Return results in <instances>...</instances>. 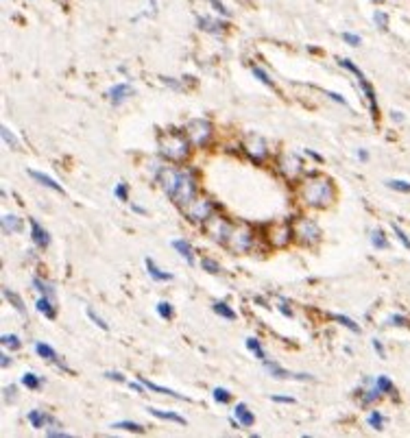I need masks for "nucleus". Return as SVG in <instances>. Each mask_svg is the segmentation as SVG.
<instances>
[{"instance_id":"nucleus-1","label":"nucleus","mask_w":410,"mask_h":438,"mask_svg":"<svg viewBox=\"0 0 410 438\" xmlns=\"http://www.w3.org/2000/svg\"><path fill=\"white\" fill-rule=\"evenodd\" d=\"M158 179L164 188V192L172 198L175 205L186 207L194 194H197V184H194V177L190 170L182 168H162L158 172Z\"/></svg>"},{"instance_id":"nucleus-2","label":"nucleus","mask_w":410,"mask_h":438,"mask_svg":"<svg viewBox=\"0 0 410 438\" xmlns=\"http://www.w3.org/2000/svg\"><path fill=\"white\" fill-rule=\"evenodd\" d=\"M301 198L312 207H327L334 201V188H332V182L325 177L308 179L301 186Z\"/></svg>"},{"instance_id":"nucleus-3","label":"nucleus","mask_w":410,"mask_h":438,"mask_svg":"<svg viewBox=\"0 0 410 438\" xmlns=\"http://www.w3.org/2000/svg\"><path fill=\"white\" fill-rule=\"evenodd\" d=\"M190 140L182 133H162L160 135V153L170 162H184L190 155Z\"/></svg>"},{"instance_id":"nucleus-4","label":"nucleus","mask_w":410,"mask_h":438,"mask_svg":"<svg viewBox=\"0 0 410 438\" xmlns=\"http://www.w3.org/2000/svg\"><path fill=\"white\" fill-rule=\"evenodd\" d=\"M339 66H341V68H345V70H349L351 74H354V76L358 78V85L362 88V92H364V96H367V101H369V107H371V116H374V121H378V118H380L378 98H376V92H374V88H371V83L367 81V76L362 74V70H360L358 66H354V64H351L349 59H339Z\"/></svg>"},{"instance_id":"nucleus-5","label":"nucleus","mask_w":410,"mask_h":438,"mask_svg":"<svg viewBox=\"0 0 410 438\" xmlns=\"http://www.w3.org/2000/svg\"><path fill=\"white\" fill-rule=\"evenodd\" d=\"M184 131H186L188 140L194 146H205L210 142V137H212V123L205 121V118H194V121H190L186 125Z\"/></svg>"},{"instance_id":"nucleus-6","label":"nucleus","mask_w":410,"mask_h":438,"mask_svg":"<svg viewBox=\"0 0 410 438\" xmlns=\"http://www.w3.org/2000/svg\"><path fill=\"white\" fill-rule=\"evenodd\" d=\"M225 245L236 253H247L253 247V233L247 225H236L229 229Z\"/></svg>"},{"instance_id":"nucleus-7","label":"nucleus","mask_w":410,"mask_h":438,"mask_svg":"<svg viewBox=\"0 0 410 438\" xmlns=\"http://www.w3.org/2000/svg\"><path fill=\"white\" fill-rule=\"evenodd\" d=\"M184 210H186L188 221H192V223H203V221H210V218H212L214 205H212L210 198L201 196V198H192V201Z\"/></svg>"},{"instance_id":"nucleus-8","label":"nucleus","mask_w":410,"mask_h":438,"mask_svg":"<svg viewBox=\"0 0 410 438\" xmlns=\"http://www.w3.org/2000/svg\"><path fill=\"white\" fill-rule=\"evenodd\" d=\"M264 367H266V371H268L273 377H275V380H301V382H312V375H310V373H290V371L282 369L280 364L268 362V360H264Z\"/></svg>"},{"instance_id":"nucleus-9","label":"nucleus","mask_w":410,"mask_h":438,"mask_svg":"<svg viewBox=\"0 0 410 438\" xmlns=\"http://www.w3.org/2000/svg\"><path fill=\"white\" fill-rule=\"evenodd\" d=\"M295 233H297V238H299L301 242H306V245H315V242L319 240V235H321V229H319V225H317L315 221H308V218H303Z\"/></svg>"},{"instance_id":"nucleus-10","label":"nucleus","mask_w":410,"mask_h":438,"mask_svg":"<svg viewBox=\"0 0 410 438\" xmlns=\"http://www.w3.org/2000/svg\"><path fill=\"white\" fill-rule=\"evenodd\" d=\"M301 159H299V155H295V153H288V155H284L282 159H280V170H282V174L284 177H288V179H297L299 177V172H301Z\"/></svg>"},{"instance_id":"nucleus-11","label":"nucleus","mask_w":410,"mask_h":438,"mask_svg":"<svg viewBox=\"0 0 410 438\" xmlns=\"http://www.w3.org/2000/svg\"><path fill=\"white\" fill-rule=\"evenodd\" d=\"M356 397L360 399V406L362 408H369V406H374L380 397H382V390L378 388V384L376 386H371V380H364V388H358L356 390Z\"/></svg>"},{"instance_id":"nucleus-12","label":"nucleus","mask_w":410,"mask_h":438,"mask_svg":"<svg viewBox=\"0 0 410 438\" xmlns=\"http://www.w3.org/2000/svg\"><path fill=\"white\" fill-rule=\"evenodd\" d=\"M133 94H135V90L131 88V83H118V85H114V88L107 92L109 101H111L114 105H121L123 101H127V98L133 96Z\"/></svg>"},{"instance_id":"nucleus-13","label":"nucleus","mask_w":410,"mask_h":438,"mask_svg":"<svg viewBox=\"0 0 410 438\" xmlns=\"http://www.w3.org/2000/svg\"><path fill=\"white\" fill-rule=\"evenodd\" d=\"M266 142L262 140V137H253V140L247 142V155L253 159V162H262V159L266 157Z\"/></svg>"},{"instance_id":"nucleus-14","label":"nucleus","mask_w":410,"mask_h":438,"mask_svg":"<svg viewBox=\"0 0 410 438\" xmlns=\"http://www.w3.org/2000/svg\"><path fill=\"white\" fill-rule=\"evenodd\" d=\"M31 235H33V242L40 247V249H48V245H50V235H48V231L35 221V218H31Z\"/></svg>"},{"instance_id":"nucleus-15","label":"nucleus","mask_w":410,"mask_h":438,"mask_svg":"<svg viewBox=\"0 0 410 438\" xmlns=\"http://www.w3.org/2000/svg\"><path fill=\"white\" fill-rule=\"evenodd\" d=\"M27 419H29V423H31L35 430L46 427V425H57L55 416H50V414H46V412H42V410H31Z\"/></svg>"},{"instance_id":"nucleus-16","label":"nucleus","mask_w":410,"mask_h":438,"mask_svg":"<svg viewBox=\"0 0 410 438\" xmlns=\"http://www.w3.org/2000/svg\"><path fill=\"white\" fill-rule=\"evenodd\" d=\"M290 238H292V229H290L288 223H284V225H278L275 229H273L271 242L275 245V247H286L290 242Z\"/></svg>"},{"instance_id":"nucleus-17","label":"nucleus","mask_w":410,"mask_h":438,"mask_svg":"<svg viewBox=\"0 0 410 438\" xmlns=\"http://www.w3.org/2000/svg\"><path fill=\"white\" fill-rule=\"evenodd\" d=\"M29 177H33L37 184H42V186H46V188H50V190H55V192H60V194H66V190H64V186L57 182V179H53V177H48V174H44V172H37V170H29Z\"/></svg>"},{"instance_id":"nucleus-18","label":"nucleus","mask_w":410,"mask_h":438,"mask_svg":"<svg viewBox=\"0 0 410 438\" xmlns=\"http://www.w3.org/2000/svg\"><path fill=\"white\" fill-rule=\"evenodd\" d=\"M233 416L240 421L242 427H251L253 423H256V416H253V412L245 404H238L236 408H233Z\"/></svg>"},{"instance_id":"nucleus-19","label":"nucleus","mask_w":410,"mask_h":438,"mask_svg":"<svg viewBox=\"0 0 410 438\" xmlns=\"http://www.w3.org/2000/svg\"><path fill=\"white\" fill-rule=\"evenodd\" d=\"M149 414L158 416V419H164V421H172V423H179V425H188V421L184 419L182 414L177 412H168V410H158V408H146Z\"/></svg>"},{"instance_id":"nucleus-20","label":"nucleus","mask_w":410,"mask_h":438,"mask_svg":"<svg viewBox=\"0 0 410 438\" xmlns=\"http://www.w3.org/2000/svg\"><path fill=\"white\" fill-rule=\"evenodd\" d=\"M199 27H201V31H207V33H223L227 29V22H223V20H214V18H199Z\"/></svg>"},{"instance_id":"nucleus-21","label":"nucleus","mask_w":410,"mask_h":438,"mask_svg":"<svg viewBox=\"0 0 410 438\" xmlns=\"http://www.w3.org/2000/svg\"><path fill=\"white\" fill-rule=\"evenodd\" d=\"M144 264H146V273H149L151 280H155V282H170L172 280V275L170 273H164L162 268L155 266V262L151 260V257H146Z\"/></svg>"},{"instance_id":"nucleus-22","label":"nucleus","mask_w":410,"mask_h":438,"mask_svg":"<svg viewBox=\"0 0 410 438\" xmlns=\"http://www.w3.org/2000/svg\"><path fill=\"white\" fill-rule=\"evenodd\" d=\"M138 380L146 386V388H151L153 392H160V395H168V397H175V399H182V402H188V397L186 395H182V392H175V390H170V388H164V386H158V384H153V382H149V380H144V377L140 375Z\"/></svg>"},{"instance_id":"nucleus-23","label":"nucleus","mask_w":410,"mask_h":438,"mask_svg":"<svg viewBox=\"0 0 410 438\" xmlns=\"http://www.w3.org/2000/svg\"><path fill=\"white\" fill-rule=\"evenodd\" d=\"M55 303H57V301H53V299L42 296V299H37L35 308H37V312H42L46 318H55V316H57V308H55Z\"/></svg>"},{"instance_id":"nucleus-24","label":"nucleus","mask_w":410,"mask_h":438,"mask_svg":"<svg viewBox=\"0 0 410 438\" xmlns=\"http://www.w3.org/2000/svg\"><path fill=\"white\" fill-rule=\"evenodd\" d=\"M172 249L177 251L184 260L192 266L194 264V255H192V247H190V242L188 240H172Z\"/></svg>"},{"instance_id":"nucleus-25","label":"nucleus","mask_w":410,"mask_h":438,"mask_svg":"<svg viewBox=\"0 0 410 438\" xmlns=\"http://www.w3.org/2000/svg\"><path fill=\"white\" fill-rule=\"evenodd\" d=\"M22 229V221L13 214H5L3 216V231L5 233H18Z\"/></svg>"},{"instance_id":"nucleus-26","label":"nucleus","mask_w":410,"mask_h":438,"mask_svg":"<svg viewBox=\"0 0 410 438\" xmlns=\"http://www.w3.org/2000/svg\"><path fill=\"white\" fill-rule=\"evenodd\" d=\"M35 351H37V355L44 357V360H48V362H57V360H60V355H57L55 349L48 347L46 343H35Z\"/></svg>"},{"instance_id":"nucleus-27","label":"nucleus","mask_w":410,"mask_h":438,"mask_svg":"<svg viewBox=\"0 0 410 438\" xmlns=\"http://www.w3.org/2000/svg\"><path fill=\"white\" fill-rule=\"evenodd\" d=\"M33 286L42 292V296H46V299H53V301H57V294H55V286L53 284H48V282H44V280H33Z\"/></svg>"},{"instance_id":"nucleus-28","label":"nucleus","mask_w":410,"mask_h":438,"mask_svg":"<svg viewBox=\"0 0 410 438\" xmlns=\"http://www.w3.org/2000/svg\"><path fill=\"white\" fill-rule=\"evenodd\" d=\"M3 294H5V299H7V301L18 310V312H20V314H27V308H25V303H22V299L20 296H18L13 290H9V288H3Z\"/></svg>"},{"instance_id":"nucleus-29","label":"nucleus","mask_w":410,"mask_h":438,"mask_svg":"<svg viewBox=\"0 0 410 438\" xmlns=\"http://www.w3.org/2000/svg\"><path fill=\"white\" fill-rule=\"evenodd\" d=\"M329 318L332 321H336V323H341L343 327H347V329H351L354 334H360V325H356L354 321H351L349 316H345V314H329Z\"/></svg>"},{"instance_id":"nucleus-30","label":"nucleus","mask_w":410,"mask_h":438,"mask_svg":"<svg viewBox=\"0 0 410 438\" xmlns=\"http://www.w3.org/2000/svg\"><path fill=\"white\" fill-rule=\"evenodd\" d=\"M369 240H371V245H374L376 249H388V240H386V235H384V231L382 229H374L371 231V235H369Z\"/></svg>"},{"instance_id":"nucleus-31","label":"nucleus","mask_w":410,"mask_h":438,"mask_svg":"<svg viewBox=\"0 0 410 438\" xmlns=\"http://www.w3.org/2000/svg\"><path fill=\"white\" fill-rule=\"evenodd\" d=\"M245 347H247L249 351L256 353L258 360H262V362L266 360V353H264V349H262V345H260L258 338H247V341H245Z\"/></svg>"},{"instance_id":"nucleus-32","label":"nucleus","mask_w":410,"mask_h":438,"mask_svg":"<svg viewBox=\"0 0 410 438\" xmlns=\"http://www.w3.org/2000/svg\"><path fill=\"white\" fill-rule=\"evenodd\" d=\"M212 310L217 312L219 316H223V318H227V321H236V312H233L227 303H223V301H217L212 306Z\"/></svg>"},{"instance_id":"nucleus-33","label":"nucleus","mask_w":410,"mask_h":438,"mask_svg":"<svg viewBox=\"0 0 410 438\" xmlns=\"http://www.w3.org/2000/svg\"><path fill=\"white\" fill-rule=\"evenodd\" d=\"M0 135H3V140L9 144V149H11V151H18V149H20V140H18V137L11 133V129H9V127H3V129H0Z\"/></svg>"},{"instance_id":"nucleus-34","label":"nucleus","mask_w":410,"mask_h":438,"mask_svg":"<svg viewBox=\"0 0 410 438\" xmlns=\"http://www.w3.org/2000/svg\"><path fill=\"white\" fill-rule=\"evenodd\" d=\"M0 343H3L5 347H9L11 351H18L22 347V341L18 338L15 334H3V338H0Z\"/></svg>"},{"instance_id":"nucleus-35","label":"nucleus","mask_w":410,"mask_h":438,"mask_svg":"<svg viewBox=\"0 0 410 438\" xmlns=\"http://www.w3.org/2000/svg\"><path fill=\"white\" fill-rule=\"evenodd\" d=\"M111 430H127V432H135V434H142L144 427L140 423H133V421H118V423H114Z\"/></svg>"},{"instance_id":"nucleus-36","label":"nucleus","mask_w":410,"mask_h":438,"mask_svg":"<svg viewBox=\"0 0 410 438\" xmlns=\"http://www.w3.org/2000/svg\"><path fill=\"white\" fill-rule=\"evenodd\" d=\"M386 186H388L390 190H395V192H406V194H410V182H402V179H388Z\"/></svg>"},{"instance_id":"nucleus-37","label":"nucleus","mask_w":410,"mask_h":438,"mask_svg":"<svg viewBox=\"0 0 410 438\" xmlns=\"http://www.w3.org/2000/svg\"><path fill=\"white\" fill-rule=\"evenodd\" d=\"M22 386H27L29 390H37L42 386V380L37 375H33V373H27L25 377H22Z\"/></svg>"},{"instance_id":"nucleus-38","label":"nucleus","mask_w":410,"mask_h":438,"mask_svg":"<svg viewBox=\"0 0 410 438\" xmlns=\"http://www.w3.org/2000/svg\"><path fill=\"white\" fill-rule=\"evenodd\" d=\"M212 397H214V399H217L219 404H229V399H231V392H229L227 388L217 386V388L212 390Z\"/></svg>"},{"instance_id":"nucleus-39","label":"nucleus","mask_w":410,"mask_h":438,"mask_svg":"<svg viewBox=\"0 0 410 438\" xmlns=\"http://www.w3.org/2000/svg\"><path fill=\"white\" fill-rule=\"evenodd\" d=\"M369 425L374 427V430H378V432H380V430L384 427V416H382L378 410H374V412L369 414Z\"/></svg>"},{"instance_id":"nucleus-40","label":"nucleus","mask_w":410,"mask_h":438,"mask_svg":"<svg viewBox=\"0 0 410 438\" xmlns=\"http://www.w3.org/2000/svg\"><path fill=\"white\" fill-rule=\"evenodd\" d=\"M86 314H88V318H90V321H92V323H94L96 327H101V329H105V331L109 329V325H107V323L103 321V318H101L99 314H96V312H94L92 308H88V310H86Z\"/></svg>"},{"instance_id":"nucleus-41","label":"nucleus","mask_w":410,"mask_h":438,"mask_svg":"<svg viewBox=\"0 0 410 438\" xmlns=\"http://www.w3.org/2000/svg\"><path fill=\"white\" fill-rule=\"evenodd\" d=\"M376 384H378V388L382 390V395L384 392H395V386H393V382L388 380V377H384V375H380L378 380H376Z\"/></svg>"},{"instance_id":"nucleus-42","label":"nucleus","mask_w":410,"mask_h":438,"mask_svg":"<svg viewBox=\"0 0 410 438\" xmlns=\"http://www.w3.org/2000/svg\"><path fill=\"white\" fill-rule=\"evenodd\" d=\"M374 22H376V27L380 31H386V27H388V15L384 11H376L374 13Z\"/></svg>"},{"instance_id":"nucleus-43","label":"nucleus","mask_w":410,"mask_h":438,"mask_svg":"<svg viewBox=\"0 0 410 438\" xmlns=\"http://www.w3.org/2000/svg\"><path fill=\"white\" fill-rule=\"evenodd\" d=\"M201 266H203V271H207V273H214V275H219V273H221V266H219V262L210 260V257H205V260H201Z\"/></svg>"},{"instance_id":"nucleus-44","label":"nucleus","mask_w":410,"mask_h":438,"mask_svg":"<svg viewBox=\"0 0 410 438\" xmlns=\"http://www.w3.org/2000/svg\"><path fill=\"white\" fill-rule=\"evenodd\" d=\"M158 314L168 321V318H172V306L166 303V301H160V303H158Z\"/></svg>"},{"instance_id":"nucleus-45","label":"nucleus","mask_w":410,"mask_h":438,"mask_svg":"<svg viewBox=\"0 0 410 438\" xmlns=\"http://www.w3.org/2000/svg\"><path fill=\"white\" fill-rule=\"evenodd\" d=\"M253 74L258 76V81H262L264 85H268V88H273V81H271V76L262 70V68H253Z\"/></svg>"},{"instance_id":"nucleus-46","label":"nucleus","mask_w":410,"mask_h":438,"mask_svg":"<svg viewBox=\"0 0 410 438\" xmlns=\"http://www.w3.org/2000/svg\"><path fill=\"white\" fill-rule=\"evenodd\" d=\"M390 227H393L395 235L399 238V242H402V245H404V247H406V249L410 251V240H408V235H406V233H404V231L399 229V225H395V223H393V225H390Z\"/></svg>"},{"instance_id":"nucleus-47","label":"nucleus","mask_w":410,"mask_h":438,"mask_svg":"<svg viewBox=\"0 0 410 438\" xmlns=\"http://www.w3.org/2000/svg\"><path fill=\"white\" fill-rule=\"evenodd\" d=\"M343 39H345L347 44H351V46H360L362 44L360 35H356V33H343Z\"/></svg>"},{"instance_id":"nucleus-48","label":"nucleus","mask_w":410,"mask_h":438,"mask_svg":"<svg viewBox=\"0 0 410 438\" xmlns=\"http://www.w3.org/2000/svg\"><path fill=\"white\" fill-rule=\"evenodd\" d=\"M116 196H118L121 201H127V198H129V188H127L125 182H121L118 186H116Z\"/></svg>"},{"instance_id":"nucleus-49","label":"nucleus","mask_w":410,"mask_h":438,"mask_svg":"<svg viewBox=\"0 0 410 438\" xmlns=\"http://www.w3.org/2000/svg\"><path fill=\"white\" fill-rule=\"evenodd\" d=\"M388 321H390V325L402 327V325H406V323H408V318H406V316H402V314H393V316L388 318Z\"/></svg>"},{"instance_id":"nucleus-50","label":"nucleus","mask_w":410,"mask_h":438,"mask_svg":"<svg viewBox=\"0 0 410 438\" xmlns=\"http://www.w3.org/2000/svg\"><path fill=\"white\" fill-rule=\"evenodd\" d=\"M271 399L275 404H295L292 397H286V395H271Z\"/></svg>"},{"instance_id":"nucleus-51","label":"nucleus","mask_w":410,"mask_h":438,"mask_svg":"<svg viewBox=\"0 0 410 438\" xmlns=\"http://www.w3.org/2000/svg\"><path fill=\"white\" fill-rule=\"evenodd\" d=\"M105 377H107V380H114V382H121V384L127 382V380H125V375H123V373H116V371H107Z\"/></svg>"},{"instance_id":"nucleus-52","label":"nucleus","mask_w":410,"mask_h":438,"mask_svg":"<svg viewBox=\"0 0 410 438\" xmlns=\"http://www.w3.org/2000/svg\"><path fill=\"white\" fill-rule=\"evenodd\" d=\"M210 5H212L214 9H217V11H219L221 15H229V9H227V7H225L223 3H221V0H210Z\"/></svg>"},{"instance_id":"nucleus-53","label":"nucleus","mask_w":410,"mask_h":438,"mask_svg":"<svg viewBox=\"0 0 410 438\" xmlns=\"http://www.w3.org/2000/svg\"><path fill=\"white\" fill-rule=\"evenodd\" d=\"M160 78H162V81H164L166 85H170L172 90H179V92L184 90V85H182L179 81H172V78H170V76H160Z\"/></svg>"},{"instance_id":"nucleus-54","label":"nucleus","mask_w":410,"mask_h":438,"mask_svg":"<svg viewBox=\"0 0 410 438\" xmlns=\"http://www.w3.org/2000/svg\"><path fill=\"white\" fill-rule=\"evenodd\" d=\"M48 436L50 438H70L68 432H62V430H48Z\"/></svg>"},{"instance_id":"nucleus-55","label":"nucleus","mask_w":410,"mask_h":438,"mask_svg":"<svg viewBox=\"0 0 410 438\" xmlns=\"http://www.w3.org/2000/svg\"><path fill=\"white\" fill-rule=\"evenodd\" d=\"M327 96H329V98H334V101H339L341 105H347V101H345V98H343L341 94H336V92H327Z\"/></svg>"},{"instance_id":"nucleus-56","label":"nucleus","mask_w":410,"mask_h":438,"mask_svg":"<svg viewBox=\"0 0 410 438\" xmlns=\"http://www.w3.org/2000/svg\"><path fill=\"white\" fill-rule=\"evenodd\" d=\"M280 312H284V316H292V312H290L286 301H280Z\"/></svg>"},{"instance_id":"nucleus-57","label":"nucleus","mask_w":410,"mask_h":438,"mask_svg":"<svg viewBox=\"0 0 410 438\" xmlns=\"http://www.w3.org/2000/svg\"><path fill=\"white\" fill-rule=\"evenodd\" d=\"M0 364H3V369H7L11 364V357L7 353H3V357H0Z\"/></svg>"},{"instance_id":"nucleus-58","label":"nucleus","mask_w":410,"mask_h":438,"mask_svg":"<svg viewBox=\"0 0 410 438\" xmlns=\"http://www.w3.org/2000/svg\"><path fill=\"white\" fill-rule=\"evenodd\" d=\"M390 118H393L395 123H402L404 121V116H402V111H390Z\"/></svg>"},{"instance_id":"nucleus-59","label":"nucleus","mask_w":410,"mask_h":438,"mask_svg":"<svg viewBox=\"0 0 410 438\" xmlns=\"http://www.w3.org/2000/svg\"><path fill=\"white\" fill-rule=\"evenodd\" d=\"M13 390H15L13 386H7V388H5V397H7V402H11V399H13Z\"/></svg>"},{"instance_id":"nucleus-60","label":"nucleus","mask_w":410,"mask_h":438,"mask_svg":"<svg viewBox=\"0 0 410 438\" xmlns=\"http://www.w3.org/2000/svg\"><path fill=\"white\" fill-rule=\"evenodd\" d=\"M374 347H376V351L380 353V357H386V355H384V349H382V343H380V341H374Z\"/></svg>"},{"instance_id":"nucleus-61","label":"nucleus","mask_w":410,"mask_h":438,"mask_svg":"<svg viewBox=\"0 0 410 438\" xmlns=\"http://www.w3.org/2000/svg\"><path fill=\"white\" fill-rule=\"evenodd\" d=\"M358 157H360V162H367V159H369V155H367V151H364V149H360V151H358Z\"/></svg>"},{"instance_id":"nucleus-62","label":"nucleus","mask_w":410,"mask_h":438,"mask_svg":"<svg viewBox=\"0 0 410 438\" xmlns=\"http://www.w3.org/2000/svg\"><path fill=\"white\" fill-rule=\"evenodd\" d=\"M308 155H310V157H315V159H319V162H323V157H321L319 153H315V151H308Z\"/></svg>"},{"instance_id":"nucleus-63","label":"nucleus","mask_w":410,"mask_h":438,"mask_svg":"<svg viewBox=\"0 0 410 438\" xmlns=\"http://www.w3.org/2000/svg\"><path fill=\"white\" fill-rule=\"evenodd\" d=\"M133 212H138V214H146V210H142L140 205H133Z\"/></svg>"},{"instance_id":"nucleus-64","label":"nucleus","mask_w":410,"mask_h":438,"mask_svg":"<svg viewBox=\"0 0 410 438\" xmlns=\"http://www.w3.org/2000/svg\"><path fill=\"white\" fill-rule=\"evenodd\" d=\"M376 3H378V0H376Z\"/></svg>"}]
</instances>
